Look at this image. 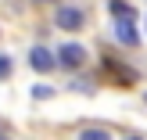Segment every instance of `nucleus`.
Instances as JSON below:
<instances>
[{"label":"nucleus","instance_id":"3","mask_svg":"<svg viewBox=\"0 0 147 140\" xmlns=\"http://www.w3.org/2000/svg\"><path fill=\"white\" fill-rule=\"evenodd\" d=\"M29 65H32L36 72H50V68L57 65V57L50 54L47 47H32V50H29Z\"/></svg>","mask_w":147,"mask_h":140},{"label":"nucleus","instance_id":"1","mask_svg":"<svg viewBox=\"0 0 147 140\" xmlns=\"http://www.w3.org/2000/svg\"><path fill=\"white\" fill-rule=\"evenodd\" d=\"M54 57L65 65V68H79V65L86 61V47H83V43H61Z\"/></svg>","mask_w":147,"mask_h":140},{"label":"nucleus","instance_id":"6","mask_svg":"<svg viewBox=\"0 0 147 140\" xmlns=\"http://www.w3.org/2000/svg\"><path fill=\"white\" fill-rule=\"evenodd\" d=\"M79 140H111V133H108V129H83Z\"/></svg>","mask_w":147,"mask_h":140},{"label":"nucleus","instance_id":"5","mask_svg":"<svg viewBox=\"0 0 147 140\" xmlns=\"http://www.w3.org/2000/svg\"><path fill=\"white\" fill-rule=\"evenodd\" d=\"M108 7H111V14H119V22H122V18H129V22H133V18H136V11H133V7H126L122 0H111Z\"/></svg>","mask_w":147,"mask_h":140},{"label":"nucleus","instance_id":"8","mask_svg":"<svg viewBox=\"0 0 147 140\" xmlns=\"http://www.w3.org/2000/svg\"><path fill=\"white\" fill-rule=\"evenodd\" d=\"M50 93H54L50 86H32V97H50Z\"/></svg>","mask_w":147,"mask_h":140},{"label":"nucleus","instance_id":"9","mask_svg":"<svg viewBox=\"0 0 147 140\" xmlns=\"http://www.w3.org/2000/svg\"><path fill=\"white\" fill-rule=\"evenodd\" d=\"M129 140H140V137H129Z\"/></svg>","mask_w":147,"mask_h":140},{"label":"nucleus","instance_id":"11","mask_svg":"<svg viewBox=\"0 0 147 140\" xmlns=\"http://www.w3.org/2000/svg\"><path fill=\"white\" fill-rule=\"evenodd\" d=\"M144 101H147V93H144Z\"/></svg>","mask_w":147,"mask_h":140},{"label":"nucleus","instance_id":"4","mask_svg":"<svg viewBox=\"0 0 147 140\" xmlns=\"http://www.w3.org/2000/svg\"><path fill=\"white\" fill-rule=\"evenodd\" d=\"M115 36H119V40L126 43V47H136V43H140V32H136V25H133L129 18L115 22Z\"/></svg>","mask_w":147,"mask_h":140},{"label":"nucleus","instance_id":"10","mask_svg":"<svg viewBox=\"0 0 147 140\" xmlns=\"http://www.w3.org/2000/svg\"><path fill=\"white\" fill-rule=\"evenodd\" d=\"M0 140H7V137H4V133H0Z\"/></svg>","mask_w":147,"mask_h":140},{"label":"nucleus","instance_id":"2","mask_svg":"<svg viewBox=\"0 0 147 140\" xmlns=\"http://www.w3.org/2000/svg\"><path fill=\"white\" fill-rule=\"evenodd\" d=\"M57 29H72V32H76V29H83V11H79V7H61V11H57Z\"/></svg>","mask_w":147,"mask_h":140},{"label":"nucleus","instance_id":"7","mask_svg":"<svg viewBox=\"0 0 147 140\" xmlns=\"http://www.w3.org/2000/svg\"><path fill=\"white\" fill-rule=\"evenodd\" d=\"M7 76H11V57L0 54V79H7Z\"/></svg>","mask_w":147,"mask_h":140}]
</instances>
